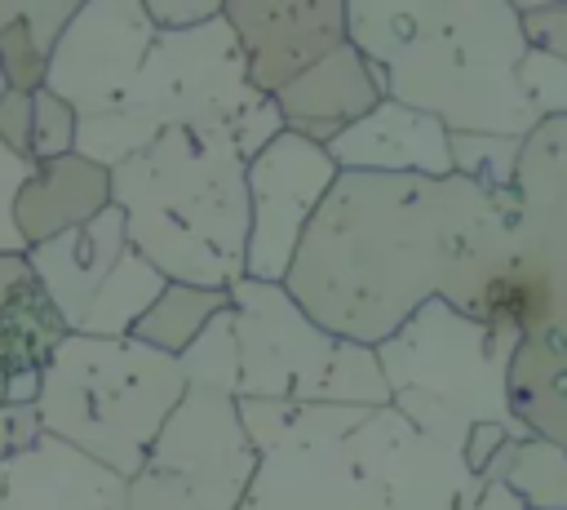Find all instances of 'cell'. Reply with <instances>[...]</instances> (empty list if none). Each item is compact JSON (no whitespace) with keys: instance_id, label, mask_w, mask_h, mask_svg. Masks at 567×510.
Here are the masks:
<instances>
[{"instance_id":"cell-1","label":"cell","mask_w":567,"mask_h":510,"mask_svg":"<svg viewBox=\"0 0 567 510\" xmlns=\"http://www.w3.org/2000/svg\"><path fill=\"white\" fill-rule=\"evenodd\" d=\"M509 208H518L514 191L465 177L341 173L284 288L328 333L377 350L447 293L465 253Z\"/></svg>"},{"instance_id":"cell-2","label":"cell","mask_w":567,"mask_h":510,"mask_svg":"<svg viewBox=\"0 0 567 510\" xmlns=\"http://www.w3.org/2000/svg\"><path fill=\"white\" fill-rule=\"evenodd\" d=\"M346 22L385 98L447 133L527 137L540 124L518 84L527 35L509 0H346Z\"/></svg>"},{"instance_id":"cell-3","label":"cell","mask_w":567,"mask_h":510,"mask_svg":"<svg viewBox=\"0 0 567 510\" xmlns=\"http://www.w3.org/2000/svg\"><path fill=\"white\" fill-rule=\"evenodd\" d=\"M111 204L168 284L230 293L248 275V160L230 133L155 137L111 169Z\"/></svg>"},{"instance_id":"cell-4","label":"cell","mask_w":567,"mask_h":510,"mask_svg":"<svg viewBox=\"0 0 567 510\" xmlns=\"http://www.w3.org/2000/svg\"><path fill=\"white\" fill-rule=\"evenodd\" d=\"M514 333L483 328L443 297L425 302L390 341L377 346L390 408L421 435L461 452L483 479L505 443L532 439L509 404V368L518 355Z\"/></svg>"},{"instance_id":"cell-5","label":"cell","mask_w":567,"mask_h":510,"mask_svg":"<svg viewBox=\"0 0 567 510\" xmlns=\"http://www.w3.org/2000/svg\"><path fill=\"white\" fill-rule=\"evenodd\" d=\"M182 395L186 373L173 355H159L137 337L71 333L44 368L35 408L49 435L133 479Z\"/></svg>"},{"instance_id":"cell-6","label":"cell","mask_w":567,"mask_h":510,"mask_svg":"<svg viewBox=\"0 0 567 510\" xmlns=\"http://www.w3.org/2000/svg\"><path fill=\"white\" fill-rule=\"evenodd\" d=\"M266 102L252 89L239 40L221 18L195 31H159L128 98L97 120H80L75 155L115 169L173 129L239 133V124Z\"/></svg>"},{"instance_id":"cell-7","label":"cell","mask_w":567,"mask_h":510,"mask_svg":"<svg viewBox=\"0 0 567 510\" xmlns=\"http://www.w3.org/2000/svg\"><path fill=\"white\" fill-rule=\"evenodd\" d=\"M239 337V399L385 408L390 386L377 350L315 324L284 284L239 279L230 288Z\"/></svg>"},{"instance_id":"cell-8","label":"cell","mask_w":567,"mask_h":510,"mask_svg":"<svg viewBox=\"0 0 567 510\" xmlns=\"http://www.w3.org/2000/svg\"><path fill=\"white\" fill-rule=\"evenodd\" d=\"M372 408L239 399L244 430L257 448V479L244 510H359V470L350 435Z\"/></svg>"},{"instance_id":"cell-9","label":"cell","mask_w":567,"mask_h":510,"mask_svg":"<svg viewBox=\"0 0 567 510\" xmlns=\"http://www.w3.org/2000/svg\"><path fill=\"white\" fill-rule=\"evenodd\" d=\"M257 479V448L239 399L186 386L142 470L128 479V510H244Z\"/></svg>"},{"instance_id":"cell-10","label":"cell","mask_w":567,"mask_h":510,"mask_svg":"<svg viewBox=\"0 0 567 510\" xmlns=\"http://www.w3.org/2000/svg\"><path fill=\"white\" fill-rule=\"evenodd\" d=\"M359 470V510H474L483 479L461 452L421 435L390 404L346 439Z\"/></svg>"},{"instance_id":"cell-11","label":"cell","mask_w":567,"mask_h":510,"mask_svg":"<svg viewBox=\"0 0 567 510\" xmlns=\"http://www.w3.org/2000/svg\"><path fill=\"white\" fill-rule=\"evenodd\" d=\"M341 169L328 155V146L301 137V133H284L275 137L261 155L248 160V275L257 284H284L297 248L315 222V213L323 208V200L332 195Z\"/></svg>"},{"instance_id":"cell-12","label":"cell","mask_w":567,"mask_h":510,"mask_svg":"<svg viewBox=\"0 0 567 510\" xmlns=\"http://www.w3.org/2000/svg\"><path fill=\"white\" fill-rule=\"evenodd\" d=\"M159 31L146 13V0H80V13L62 31L49 84L80 120L111 115L137 84Z\"/></svg>"},{"instance_id":"cell-13","label":"cell","mask_w":567,"mask_h":510,"mask_svg":"<svg viewBox=\"0 0 567 510\" xmlns=\"http://www.w3.org/2000/svg\"><path fill=\"white\" fill-rule=\"evenodd\" d=\"M226 22L252 89L266 98L350 40L346 0H226Z\"/></svg>"},{"instance_id":"cell-14","label":"cell","mask_w":567,"mask_h":510,"mask_svg":"<svg viewBox=\"0 0 567 510\" xmlns=\"http://www.w3.org/2000/svg\"><path fill=\"white\" fill-rule=\"evenodd\" d=\"M328 155L341 173H390V177H456L452 173V133L394 98L372 106L363 120L341 129L328 142Z\"/></svg>"},{"instance_id":"cell-15","label":"cell","mask_w":567,"mask_h":510,"mask_svg":"<svg viewBox=\"0 0 567 510\" xmlns=\"http://www.w3.org/2000/svg\"><path fill=\"white\" fill-rule=\"evenodd\" d=\"M0 510H128V479L58 435L0 466Z\"/></svg>"},{"instance_id":"cell-16","label":"cell","mask_w":567,"mask_h":510,"mask_svg":"<svg viewBox=\"0 0 567 510\" xmlns=\"http://www.w3.org/2000/svg\"><path fill=\"white\" fill-rule=\"evenodd\" d=\"M288 133H301L319 146H328L341 129L363 120L372 106L385 102V75L372 58H363L350 40L315 62L306 75H297L288 89L275 93Z\"/></svg>"},{"instance_id":"cell-17","label":"cell","mask_w":567,"mask_h":510,"mask_svg":"<svg viewBox=\"0 0 567 510\" xmlns=\"http://www.w3.org/2000/svg\"><path fill=\"white\" fill-rule=\"evenodd\" d=\"M124 253H128V226H124V213L111 204L93 222L27 248V262L35 271V284L44 288V297L58 306V315L75 333L84 324L97 288L111 279V271L120 266Z\"/></svg>"},{"instance_id":"cell-18","label":"cell","mask_w":567,"mask_h":510,"mask_svg":"<svg viewBox=\"0 0 567 510\" xmlns=\"http://www.w3.org/2000/svg\"><path fill=\"white\" fill-rule=\"evenodd\" d=\"M111 208V169L84 160V155H62L31 164V177L22 182L18 195V231L27 248L66 235L97 213Z\"/></svg>"},{"instance_id":"cell-19","label":"cell","mask_w":567,"mask_h":510,"mask_svg":"<svg viewBox=\"0 0 567 510\" xmlns=\"http://www.w3.org/2000/svg\"><path fill=\"white\" fill-rule=\"evenodd\" d=\"M80 0H0V75L13 93H40Z\"/></svg>"},{"instance_id":"cell-20","label":"cell","mask_w":567,"mask_h":510,"mask_svg":"<svg viewBox=\"0 0 567 510\" xmlns=\"http://www.w3.org/2000/svg\"><path fill=\"white\" fill-rule=\"evenodd\" d=\"M509 404L527 435L567 452V341L523 337L509 368Z\"/></svg>"},{"instance_id":"cell-21","label":"cell","mask_w":567,"mask_h":510,"mask_svg":"<svg viewBox=\"0 0 567 510\" xmlns=\"http://www.w3.org/2000/svg\"><path fill=\"white\" fill-rule=\"evenodd\" d=\"M71 337L58 306L35 288L0 319V368H4V399L9 404H40L44 368L53 364L58 346Z\"/></svg>"},{"instance_id":"cell-22","label":"cell","mask_w":567,"mask_h":510,"mask_svg":"<svg viewBox=\"0 0 567 510\" xmlns=\"http://www.w3.org/2000/svg\"><path fill=\"white\" fill-rule=\"evenodd\" d=\"M164 288H168V279L128 244V253L120 257L111 279L97 288V297H93V306L75 333L80 337H133V328L159 302Z\"/></svg>"},{"instance_id":"cell-23","label":"cell","mask_w":567,"mask_h":510,"mask_svg":"<svg viewBox=\"0 0 567 510\" xmlns=\"http://www.w3.org/2000/svg\"><path fill=\"white\" fill-rule=\"evenodd\" d=\"M483 483H505L527 510H567V452L536 435L505 443Z\"/></svg>"},{"instance_id":"cell-24","label":"cell","mask_w":567,"mask_h":510,"mask_svg":"<svg viewBox=\"0 0 567 510\" xmlns=\"http://www.w3.org/2000/svg\"><path fill=\"white\" fill-rule=\"evenodd\" d=\"M230 306V293L221 288H195V284H168L159 293V302L142 315V324L133 328V337L159 355H173L182 359L195 337Z\"/></svg>"},{"instance_id":"cell-25","label":"cell","mask_w":567,"mask_h":510,"mask_svg":"<svg viewBox=\"0 0 567 510\" xmlns=\"http://www.w3.org/2000/svg\"><path fill=\"white\" fill-rule=\"evenodd\" d=\"M514 195L527 213L567 204V115L540 120L523 137L518 169H514Z\"/></svg>"},{"instance_id":"cell-26","label":"cell","mask_w":567,"mask_h":510,"mask_svg":"<svg viewBox=\"0 0 567 510\" xmlns=\"http://www.w3.org/2000/svg\"><path fill=\"white\" fill-rule=\"evenodd\" d=\"M523 244L532 253V262L540 266L545 284H549V302H554V328L549 337L567 341V204H554L545 213H523Z\"/></svg>"},{"instance_id":"cell-27","label":"cell","mask_w":567,"mask_h":510,"mask_svg":"<svg viewBox=\"0 0 567 510\" xmlns=\"http://www.w3.org/2000/svg\"><path fill=\"white\" fill-rule=\"evenodd\" d=\"M177 364L186 373V386H204V390H217V395L239 399V337H235L230 306L195 337V346Z\"/></svg>"},{"instance_id":"cell-28","label":"cell","mask_w":567,"mask_h":510,"mask_svg":"<svg viewBox=\"0 0 567 510\" xmlns=\"http://www.w3.org/2000/svg\"><path fill=\"white\" fill-rule=\"evenodd\" d=\"M523 137L501 133H452V173L483 191H514Z\"/></svg>"},{"instance_id":"cell-29","label":"cell","mask_w":567,"mask_h":510,"mask_svg":"<svg viewBox=\"0 0 567 510\" xmlns=\"http://www.w3.org/2000/svg\"><path fill=\"white\" fill-rule=\"evenodd\" d=\"M80 142V115L71 102H62L53 89L35 93V137H31V164L75 155Z\"/></svg>"},{"instance_id":"cell-30","label":"cell","mask_w":567,"mask_h":510,"mask_svg":"<svg viewBox=\"0 0 567 510\" xmlns=\"http://www.w3.org/2000/svg\"><path fill=\"white\" fill-rule=\"evenodd\" d=\"M518 84H523V93H527V102H532V111L540 120L567 115V62L563 58L527 49L523 67H518Z\"/></svg>"},{"instance_id":"cell-31","label":"cell","mask_w":567,"mask_h":510,"mask_svg":"<svg viewBox=\"0 0 567 510\" xmlns=\"http://www.w3.org/2000/svg\"><path fill=\"white\" fill-rule=\"evenodd\" d=\"M509 4L523 18L527 49H540L567 62V4L563 0H509Z\"/></svg>"},{"instance_id":"cell-32","label":"cell","mask_w":567,"mask_h":510,"mask_svg":"<svg viewBox=\"0 0 567 510\" xmlns=\"http://www.w3.org/2000/svg\"><path fill=\"white\" fill-rule=\"evenodd\" d=\"M31 177V160L0 146V253H27V239L18 231V195Z\"/></svg>"},{"instance_id":"cell-33","label":"cell","mask_w":567,"mask_h":510,"mask_svg":"<svg viewBox=\"0 0 567 510\" xmlns=\"http://www.w3.org/2000/svg\"><path fill=\"white\" fill-rule=\"evenodd\" d=\"M44 417L35 404H0V466L18 461L22 452H31L44 439Z\"/></svg>"},{"instance_id":"cell-34","label":"cell","mask_w":567,"mask_h":510,"mask_svg":"<svg viewBox=\"0 0 567 510\" xmlns=\"http://www.w3.org/2000/svg\"><path fill=\"white\" fill-rule=\"evenodd\" d=\"M31 137H35V93L4 89V98H0V146L31 160Z\"/></svg>"},{"instance_id":"cell-35","label":"cell","mask_w":567,"mask_h":510,"mask_svg":"<svg viewBox=\"0 0 567 510\" xmlns=\"http://www.w3.org/2000/svg\"><path fill=\"white\" fill-rule=\"evenodd\" d=\"M146 13L155 31H195L226 13L221 0H146Z\"/></svg>"},{"instance_id":"cell-36","label":"cell","mask_w":567,"mask_h":510,"mask_svg":"<svg viewBox=\"0 0 567 510\" xmlns=\"http://www.w3.org/2000/svg\"><path fill=\"white\" fill-rule=\"evenodd\" d=\"M35 288H40V284H35V271H31L27 253H0V319H4L18 302H27Z\"/></svg>"},{"instance_id":"cell-37","label":"cell","mask_w":567,"mask_h":510,"mask_svg":"<svg viewBox=\"0 0 567 510\" xmlns=\"http://www.w3.org/2000/svg\"><path fill=\"white\" fill-rule=\"evenodd\" d=\"M474 510H527L505 483H483V497L474 501Z\"/></svg>"},{"instance_id":"cell-38","label":"cell","mask_w":567,"mask_h":510,"mask_svg":"<svg viewBox=\"0 0 567 510\" xmlns=\"http://www.w3.org/2000/svg\"><path fill=\"white\" fill-rule=\"evenodd\" d=\"M0 404H4V368H0Z\"/></svg>"},{"instance_id":"cell-39","label":"cell","mask_w":567,"mask_h":510,"mask_svg":"<svg viewBox=\"0 0 567 510\" xmlns=\"http://www.w3.org/2000/svg\"><path fill=\"white\" fill-rule=\"evenodd\" d=\"M0 98H4V75H0Z\"/></svg>"}]
</instances>
